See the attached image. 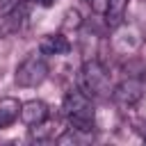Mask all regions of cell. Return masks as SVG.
<instances>
[{
	"instance_id": "obj_1",
	"label": "cell",
	"mask_w": 146,
	"mask_h": 146,
	"mask_svg": "<svg viewBox=\"0 0 146 146\" xmlns=\"http://www.w3.org/2000/svg\"><path fill=\"white\" fill-rule=\"evenodd\" d=\"M62 110H64V116H66L68 125H73L78 130H84V132H91L96 128V110H94V103H91V98L82 89L68 91L64 96Z\"/></svg>"
},
{
	"instance_id": "obj_2",
	"label": "cell",
	"mask_w": 146,
	"mask_h": 146,
	"mask_svg": "<svg viewBox=\"0 0 146 146\" xmlns=\"http://www.w3.org/2000/svg\"><path fill=\"white\" fill-rule=\"evenodd\" d=\"M80 89L89 96V98H110L112 96V82H110V73L107 68L98 62V59H87L80 68Z\"/></svg>"
},
{
	"instance_id": "obj_3",
	"label": "cell",
	"mask_w": 146,
	"mask_h": 146,
	"mask_svg": "<svg viewBox=\"0 0 146 146\" xmlns=\"http://www.w3.org/2000/svg\"><path fill=\"white\" fill-rule=\"evenodd\" d=\"M46 78H48V62H46V55H43L41 50L27 55V57L18 64V68H16V73H14V82H16L18 87H23V89L39 87Z\"/></svg>"
},
{
	"instance_id": "obj_4",
	"label": "cell",
	"mask_w": 146,
	"mask_h": 146,
	"mask_svg": "<svg viewBox=\"0 0 146 146\" xmlns=\"http://www.w3.org/2000/svg\"><path fill=\"white\" fill-rule=\"evenodd\" d=\"M146 89V80L139 75H128L125 80H121L114 89H112V100L121 107H132L141 100Z\"/></svg>"
},
{
	"instance_id": "obj_5",
	"label": "cell",
	"mask_w": 146,
	"mask_h": 146,
	"mask_svg": "<svg viewBox=\"0 0 146 146\" xmlns=\"http://www.w3.org/2000/svg\"><path fill=\"white\" fill-rule=\"evenodd\" d=\"M30 2L32 0H21L11 9L2 11V16H0V34H16L18 30H23V25L27 23V16H30Z\"/></svg>"
},
{
	"instance_id": "obj_6",
	"label": "cell",
	"mask_w": 146,
	"mask_h": 146,
	"mask_svg": "<svg viewBox=\"0 0 146 146\" xmlns=\"http://www.w3.org/2000/svg\"><path fill=\"white\" fill-rule=\"evenodd\" d=\"M48 114H50L48 105H46L43 100H36V98L23 103V107H21V121H23L25 125H30V128L46 123V121H48Z\"/></svg>"
},
{
	"instance_id": "obj_7",
	"label": "cell",
	"mask_w": 146,
	"mask_h": 146,
	"mask_svg": "<svg viewBox=\"0 0 146 146\" xmlns=\"http://www.w3.org/2000/svg\"><path fill=\"white\" fill-rule=\"evenodd\" d=\"M39 50L43 55H66L71 50V43L62 32H52V34H46L39 41Z\"/></svg>"
},
{
	"instance_id": "obj_8",
	"label": "cell",
	"mask_w": 146,
	"mask_h": 146,
	"mask_svg": "<svg viewBox=\"0 0 146 146\" xmlns=\"http://www.w3.org/2000/svg\"><path fill=\"white\" fill-rule=\"evenodd\" d=\"M21 107H23V103H18V98H11V96L0 98V130L11 125L21 116Z\"/></svg>"
},
{
	"instance_id": "obj_9",
	"label": "cell",
	"mask_w": 146,
	"mask_h": 146,
	"mask_svg": "<svg viewBox=\"0 0 146 146\" xmlns=\"http://www.w3.org/2000/svg\"><path fill=\"white\" fill-rule=\"evenodd\" d=\"M125 9H128V0H110L107 11L103 14L105 16V25L110 30H116L125 18Z\"/></svg>"
},
{
	"instance_id": "obj_10",
	"label": "cell",
	"mask_w": 146,
	"mask_h": 146,
	"mask_svg": "<svg viewBox=\"0 0 146 146\" xmlns=\"http://www.w3.org/2000/svg\"><path fill=\"white\" fill-rule=\"evenodd\" d=\"M64 18H66V21H64V25H66V27L78 30V27L82 25V16H80V11H78V9H68Z\"/></svg>"
},
{
	"instance_id": "obj_11",
	"label": "cell",
	"mask_w": 146,
	"mask_h": 146,
	"mask_svg": "<svg viewBox=\"0 0 146 146\" xmlns=\"http://www.w3.org/2000/svg\"><path fill=\"white\" fill-rule=\"evenodd\" d=\"M87 5L91 7V11H96V14H105L110 0H87Z\"/></svg>"
},
{
	"instance_id": "obj_12",
	"label": "cell",
	"mask_w": 146,
	"mask_h": 146,
	"mask_svg": "<svg viewBox=\"0 0 146 146\" xmlns=\"http://www.w3.org/2000/svg\"><path fill=\"white\" fill-rule=\"evenodd\" d=\"M21 0H0V11H7V9H11L14 5H18Z\"/></svg>"
},
{
	"instance_id": "obj_13",
	"label": "cell",
	"mask_w": 146,
	"mask_h": 146,
	"mask_svg": "<svg viewBox=\"0 0 146 146\" xmlns=\"http://www.w3.org/2000/svg\"><path fill=\"white\" fill-rule=\"evenodd\" d=\"M32 2H36V5H41V7H52L57 0H32Z\"/></svg>"
}]
</instances>
